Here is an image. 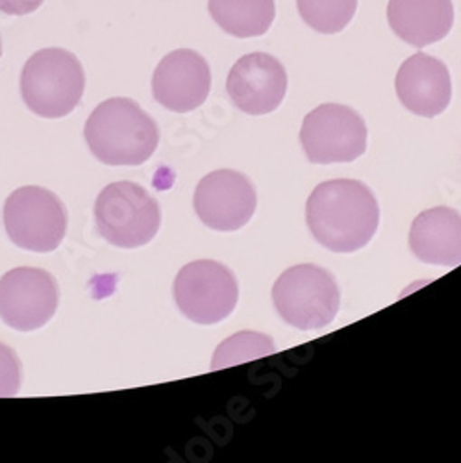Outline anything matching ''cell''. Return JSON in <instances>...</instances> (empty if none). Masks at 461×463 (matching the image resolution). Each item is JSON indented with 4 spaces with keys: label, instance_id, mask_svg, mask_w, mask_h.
Returning a JSON list of instances; mask_svg holds the SVG:
<instances>
[{
    "label": "cell",
    "instance_id": "obj_1",
    "mask_svg": "<svg viewBox=\"0 0 461 463\" xmlns=\"http://www.w3.org/2000/svg\"><path fill=\"white\" fill-rule=\"evenodd\" d=\"M378 221L376 197L358 180L323 182L306 204L307 228L332 252L351 254L363 249L374 238Z\"/></svg>",
    "mask_w": 461,
    "mask_h": 463
},
{
    "label": "cell",
    "instance_id": "obj_2",
    "mask_svg": "<svg viewBox=\"0 0 461 463\" xmlns=\"http://www.w3.org/2000/svg\"><path fill=\"white\" fill-rule=\"evenodd\" d=\"M84 134L93 156L106 165H143L160 143L158 125L136 100L123 97L99 104Z\"/></svg>",
    "mask_w": 461,
    "mask_h": 463
},
{
    "label": "cell",
    "instance_id": "obj_3",
    "mask_svg": "<svg viewBox=\"0 0 461 463\" xmlns=\"http://www.w3.org/2000/svg\"><path fill=\"white\" fill-rule=\"evenodd\" d=\"M86 72L72 52L65 49L37 51L23 67L21 95L35 115L60 119L80 104Z\"/></svg>",
    "mask_w": 461,
    "mask_h": 463
},
{
    "label": "cell",
    "instance_id": "obj_4",
    "mask_svg": "<svg viewBox=\"0 0 461 463\" xmlns=\"http://www.w3.org/2000/svg\"><path fill=\"white\" fill-rule=\"evenodd\" d=\"M273 302L287 325L307 332L321 330L335 319L341 293L330 271L304 263L280 275L273 288Z\"/></svg>",
    "mask_w": 461,
    "mask_h": 463
},
{
    "label": "cell",
    "instance_id": "obj_5",
    "mask_svg": "<svg viewBox=\"0 0 461 463\" xmlns=\"http://www.w3.org/2000/svg\"><path fill=\"white\" fill-rule=\"evenodd\" d=\"M100 236L119 249H137L154 240L162 224L160 206L148 191L134 182L106 185L95 203Z\"/></svg>",
    "mask_w": 461,
    "mask_h": 463
},
{
    "label": "cell",
    "instance_id": "obj_6",
    "mask_svg": "<svg viewBox=\"0 0 461 463\" xmlns=\"http://www.w3.org/2000/svg\"><path fill=\"white\" fill-rule=\"evenodd\" d=\"M5 226L10 240L24 250L52 252L67 232V210L56 193L26 185L15 189L5 204Z\"/></svg>",
    "mask_w": 461,
    "mask_h": 463
},
{
    "label": "cell",
    "instance_id": "obj_7",
    "mask_svg": "<svg viewBox=\"0 0 461 463\" xmlns=\"http://www.w3.org/2000/svg\"><path fill=\"white\" fill-rule=\"evenodd\" d=\"M300 143L312 164H351L367 150V125L349 106L323 104L306 115Z\"/></svg>",
    "mask_w": 461,
    "mask_h": 463
},
{
    "label": "cell",
    "instance_id": "obj_8",
    "mask_svg": "<svg viewBox=\"0 0 461 463\" xmlns=\"http://www.w3.org/2000/svg\"><path fill=\"white\" fill-rule=\"evenodd\" d=\"M178 310L197 325H215L236 310L240 286L222 263L199 260L180 269L174 279Z\"/></svg>",
    "mask_w": 461,
    "mask_h": 463
},
{
    "label": "cell",
    "instance_id": "obj_9",
    "mask_svg": "<svg viewBox=\"0 0 461 463\" xmlns=\"http://www.w3.org/2000/svg\"><path fill=\"white\" fill-rule=\"evenodd\" d=\"M60 289L43 269L17 267L0 279V317L19 332L45 326L56 314Z\"/></svg>",
    "mask_w": 461,
    "mask_h": 463
},
{
    "label": "cell",
    "instance_id": "obj_10",
    "mask_svg": "<svg viewBox=\"0 0 461 463\" xmlns=\"http://www.w3.org/2000/svg\"><path fill=\"white\" fill-rule=\"evenodd\" d=\"M195 212L212 230L236 232L254 215L258 197L252 182L238 171H215L204 176L195 191Z\"/></svg>",
    "mask_w": 461,
    "mask_h": 463
},
{
    "label": "cell",
    "instance_id": "obj_11",
    "mask_svg": "<svg viewBox=\"0 0 461 463\" xmlns=\"http://www.w3.org/2000/svg\"><path fill=\"white\" fill-rule=\"evenodd\" d=\"M226 90L238 109L249 115H267L286 99L287 72L275 56L252 52L234 63Z\"/></svg>",
    "mask_w": 461,
    "mask_h": 463
},
{
    "label": "cell",
    "instance_id": "obj_12",
    "mask_svg": "<svg viewBox=\"0 0 461 463\" xmlns=\"http://www.w3.org/2000/svg\"><path fill=\"white\" fill-rule=\"evenodd\" d=\"M212 90V71L204 56L178 49L164 56L152 76V95L164 108L187 113L201 108Z\"/></svg>",
    "mask_w": 461,
    "mask_h": 463
},
{
    "label": "cell",
    "instance_id": "obj_13",
    "mask_svg": "<svg viewBox=\"0 0 461 463\" xmlns=\"http://www.w3.org/2000/svg\"><path fill=\"white\" fill-rule=\"evenodd\" d=\"M395 88L406 109L420 118H436L452 99V82L447 65L425 52L409 56L399 69Z\"/></svg>",
    "mask_w": 461,
    "mask_h": 463
},
{
    "label": "cell",
    "instance_id": "obj_14",
    "mask_svg": "<svg viewBox=\"0 0 461 463\" xmlns=\"http://www.w3.org/2000/svg\"><path fill=\"white\" fill-rule=\"evenodd\" d=\"M388 23L402 42L425 49L443 42L454 24L452 0H390Z\"/></svg>",
    "mask_w": 461,
    "mask_h": 463
},
{
    "label": "cell",
    "instance_id": "obj_15",
    "mask_svg": "<svg viewBox=\"0 0 461 463\" xmlns=\"http://www.w3.org/2000/svg\"><path fill=\"white\" fill-rule=\"evenodd\" d=\"M409 249L430 265L461 263V215L452 208H432L417 215L409 230Z\"/></svg>",
    "mask_w": 461,
    "mask_h": 463
},
{
    "label": "cell",
    "instance_id": "obj_16",
    "mask_svg": "<svg viewBox=\"0 0 461 463\" xmlns=\"http://www.w3.org/2000/svg\"><path fill=\"white\" fill-rule=\"evenodd\" d=\"M208 10L217 26L240 40L267 33L277 17L275 0H208Z\"/></svg>",
    "mask_w": 461,
    "mask_h": 463
},
{
    "label": "cell",
    "instance_id": "obj_17",
    "mask_svg": "<svg viewBox=\"0 0 461 463\" xmlns=\"http://www.w3.org/2000/svg\"><path fill=\"white\" fill-rule=\"evenodd\" d=\"M302 21L319 33H339L356 15L358 0H296Z\"/></svg>",
    "mask_w": 461,
    "mask_h": 463
},
{
    "label": "cell",
    "instance_id": "obj_18",
    "mask_svg": "<svg viewBox=\"0 0 461 463\" xmlns=\"http://www.w3.org/2000/svg\"><path fill=\"white\" fill-rule=\"evenodd\" d=\"M275 353V341L259 332H238L232 337L222 341L213 356L212 367L224 369L240 365L245 362H254L265 356H271Z\"/></svg>",
    "mask_w": 461,
    "mask_h": 463
},
{
    "label": "cell",
    "instance_id": "obj_19",
    "mask_svg": "<svg viewBox=\"0 0 461 463\" xmlns=\"http://www.w3.org/2000/svg\"><path fill=\"white\" fill-rule=\"evenodd\" d=\"M21 362L8 345L0 343V397H14L21 390Z\"/></svg>",
    "mask_w": 461,
    "mask_h": 463
},
{
    "label": "cell",
    "instance_id": "obj_20",
    "mask_svg": "<svg viewBox=\"0 0 461 463\" xmlns=\"http://www.w3.org/2000/svg\"><path fill=\"white\" fill-rule=\"evenodd\" d=\"M45 0H0V12L6 15H28L40 10Z\"/></svg>",
    "mask_w": 461,
    "mask_h": 463
},
{
    "label": "cell",
    "instance_id": "obj_21",
    "mask_svg": "<svg viewBox=\"0 0 461 463\" xmlns=\"http://www.w3.org/2000/svg\"><path fill=\"white\" fill-rule=\"evenodd\" d=\"M0 56H3V40H0Z\"/></svg>",
    "mask_w": 461,
    "mask_h": 463
}]
</instances>
